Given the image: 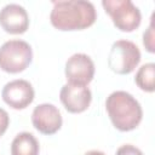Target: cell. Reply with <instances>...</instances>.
<instances>
[{
	"mask_svg": "<svg viewBox=\"0 0 155 155\" xmlns=\"http://www.w3.org/2000/svg\"><path fill=\"white\" fill-rule=\"evenodd\" d=\"M97 19V11L91 1L62 0L54 1L50 13L51 24L62 31L84 30Z\"/></svg>",
	"mask_w": 155,
	"mask_h": 155,
	"instance_id": "cell-1",
	"label": "cell"
},
{
	"mask_svg": "<svg viewBox=\"0 0 155 155\" xmlns=\"http://www.w3.org/2000/svg\"><path fill=\"white\" fill-rule=\"evenodd\" d=\"M105 109L113 126L121 132L138 127L143 119L140 103L126 91H114L105 99Z\"/></svg>",
	"mask_w": 155,
	"mask_h": 155,
	"instance_id": "cell-2",
	"label": "cell"
},
{
	"mask_svg": "<svg viewBox=\"0 0 155 155\" xmlns=\"http://www.w3.org/2000/svg\"><path fill=\"white\" fill-rule=\"evenodd\" d=\"M31 61V46L24 40H8L0 46V69L5 73H21L30 65Z\"/></svg>",
	"mask_w": 155,
	"mask_h": 155,
	"instance_id": "cell-3",
	"label": "cell"
},
{
	"mask_svg": "<svg viewBox=\"0 0 155 155\" xmlns=\"http://www.w3.org/2000/svg\"><path fill=\"white\" fill-rule=\"evenodd\" d=\"M102 6L120 31L131 33L140 25V10L131 0H103Z\"/></svg>",
	"mask_w": 155,
	"mask_h": 155,
	"instance_id": "cell-4",
	"label": "cell"
},
{
	"mask_svg": "<svg viewBox=\"0 0 155 155\" xmlns=\"http://www.w3.org/2000/svg\"><path fill=\"white\" fill-rule=\"evenodd\" d=\"M142 58L138 46L130 40H116L110 47L108 67L119 75L131 74Z\"/></svg>",
	"mask_w": 155,
	"mask_h": 155,
	"instance_id": "cell-5",
	"label": "cell"
},
{
	"mask_svg": "<svg viewBox=\"0 0 155 155\" xmlns=\"http://www.w3.org/2000/svg\"><path fill=\"white\" fill-rule=\"evenodd\" d=\"M94 63L92 58L85 53H74L65 63L64 74L67 84L87 86L94 76Z\"/></svg>",
	"mask_w": 155,
	"mask_h": 155,
	"instance_id": "cell-6",
	"label": "cell"
},
{
	"mask_svg": "<svg viewBox=\"0 0 155 155\" xmlns=\"http://www.w3.org/2000/svg\"><path fill=\"white\" fill-rule=\"evenodd\" d=\"M2 101L16 110H22L29 107L35 97V91L31 84L23 79H16L7 82L1 91Z\"/></svg>",
	"mask_w": 155,
	"mask_h": 155,
	"instance_id": "cell-7",
	"label": "cell"
},
{
	"mask_svg": "<svg viewBox=\"0 0 155 155\" xmlns=\"http://www.w3.org/2000/svg\"><path fill=\"white\" fill-rule=\"evenodd\" d=\"M31 124L40 133L51 136L61 130L63 119L56 105L51 103H42L34 108L31 113Z\"/></svg>",
	"mask_w": 155,
	"mask_h": 155,
	"instance_id": "cell-8",
	"label": "cell"
},
{
	"mask_svg": "<svg viewBox=\"0 0 155 155\" xmlns=\"http://www.w3.org/2000/svg\"><path fill=\"white\" fill-rule=\"evenodd\" d=\"M59 99L67 111L80 114L90 107L92 102V92L87 86L65 84L61 88Z\"/></svg>",
	"mask_w": 155,
	"mask_h": 155,
	"instance_id": "cell-9",
	"label": "cell"
},
{
	"mask_svg": "<svg viewBox=\"0 0 155 155\" xmlns=\"http://www.w3.org/2000/svg\"><path fill=\"white\" fill-rule=\"evenodd\" d=\"M0 25L8 34H23L29 28L27 10L18 4H7L0 10Z\"/></svg>",
	"mask_w": 155,
	"mask_h": 155,
	"instance_id": "cell-10",
	"label": "cell"
},
{
	"mask_svg": "<svg viewBox=\"0 0 155 155\" xmlns=\"http://www.w3.org/2000/svg\"><path fill=\"white\" fill-rule=\"evenodd\" d=\"M39 142L29 132L18 133L11 143V155H39Z\"/></svg>",
	"mask_w": 155,
	"mask_h": 155,
	"instance_id": "cell-11",
	"label": "cell"
},
{
	"mask_svg": "<svg viewBox=\"0 0 155 155\" xmlns=\"http://www.w3.org/2000/svg\"><path fill=\"white\" fill-rule=\"evenodd\" d=\"M134 82L142 91L153 93L155 91V64L153 62L143 64L136 73Z\"/></svg>",
	"mask_w": 155,
	"mask_h": 155,
	"instance_id": "cell-12",
	"label": "cell"
},
{
	"mask_svg": "<svg viewBox=\"0 0 155 155\" xmlns=\"http://www.w3.org/2000/svg\"><path fill=\"white\" fill-rule=\"evenodd\" d=\"M155 35H154V15L150 18V24L148 27V29L143 33V45L145 47V50L149 53H154L155 52V40H154Z\"/></svg>",
	"mask_w": 155,
	"mask_h": 155,
	"instance_id": "cell-13",
	"label": "cell"
},
{
	"mask_svg": "<svg viewBox=\"0 0 155 155\" xmlns=\"http://www.w3.org/2000/svg\"><path fill=\"white\" fill-rule=\"evenodd\" d=\"M115 155H144V154L142 153L140 149H138L132 144H124L116 150Z\"/></svg>",
	"mask_w": 155,
	"mask_h": 155,
	"instance_id": "cell-14",
	"label": "cell"
},
{
	"mask_svg": "<svg viewBox=\"0 0 155 155\" xmlns=\"http://www.w3.org/2000/svg\"><path fill=\"white\" fill-rule=\"evenodd\" d=\"M8 125H10V116L5 109L0 108V137L4 136V133L7 131Z\"/></svg>",
	"mask_w": 155,
	"mask_h": 155,
	"instance_id": "cell-15",
	"label": "cell"
},
{
	"mask_svg": "<svg viewBox=\"0 0 155 155\" xmlns=\"http://www.w3.org/2000/svg\"><path fill=\"white\" fill-rule=\"evenodd\" d=\"M84 155H105V154L103 151H101V150H90V151L85 153Z\"/></svg>",
	"mask_w": 155,
	"mask_h": 155,
	"instance_id": "cell-16",
	"label": "cell"
}]
</instances>
